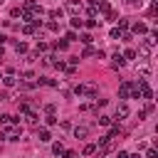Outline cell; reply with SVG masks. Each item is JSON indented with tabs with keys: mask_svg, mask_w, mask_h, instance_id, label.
<instances>
[{
	"mask_svg": "<svg viewBox=\"0 0 158 158\" xmlns=\"http://www.w3.org/2000/svg\"><path fill=\"white\" fill-rule=\"evenodd\" d=\"M74 94H77V96H96V84H94V81L77 84V86H74Z\"/></svg>",
	"mask_w": 158,
	"mask_h": 158,
	"instance_id": "cell-1",
	"label": "cell"
},
{
	"mask_svg": "<svg viewBox=\"0 0 158 158\" xmlns=\"http://www.w3.org/2000/svg\"><path fill=\"white\" fill-rule=\"evenodd\" d=\"M15 123H17V118L15 116H10V114H5V116H0V131H12L15 128Z\"/></svg>",
	"mask_w": 158,
	"mask_h": 158,
	"instance_id": "cell-2",
	"label": "cell"
},
{
	"mask_svg": "<svg viewBox=\"0 0 158 158\" xmlns=\"http://www.w3.org/2000/svg\"><path fill=\"white\" fill-rule=\"evenodd\" d=\"M128 116H131V109H128L123 101L116 104V114H114V118H116V121H123V118H128Z\"/></svg>",
	"mask_w": 158,
	"mask_h": 158,
	"instance_id": "cell-3",
	"label": "cell"
},
{
	"mask_svg": "<svg viewBox=\"0 0 158 158\" xmlns=\"http://www.w3.org/2000/svg\"><path fill=\"white\" fill-rule=\"evenodd\" d=\"M138 91H141L143 99H153V91H151V86H148L146 81H138Z\"/></svg>",
	"mask_w": 158,
	"mask_h": 158,
	"instance_id": "cell-4",
	"label": "cell"
},
{
	"mask_svg": "<svg viewBox=\"0 0 158 158\" xmlns=\"http://www.w3.org/2000/svg\"><path fill=\"white\" fill-rule=\"evenodd\" d=\"M128 94H131V81H123L118 86V99H128Z\"/></svg>",
	"mask_w": 158,
	"mask_h": 158,
	"instance_id": "cell-5",
	"label": "cell"
},
{
	"mask_svg": "<svg viewBox=\"0 0 158 158\" xmlns=\"http://www.w3.org/2000/svg\"><path fill=\"white\" fill-rule=\"evenodd\" d=\"M67 10L74 12V15H79V12H81V2H79V0H67Z\"/></svg>",
	"mask_w": 158,
	"mask_h": 158,
	"instance_id": "cell-6",
	"label": "cell"
},
{
	"mask_svg": "<svg viewBox=\"0 0 158 158\" xmlns=\"http://www.w3.org/2000/svg\"><path fill=\"white\" fill-rule=\"evenodd\" d=\"M74 136L77 138H86L89 136V126H74Z\"/></svg>",
	"mask_w": 158,
	"mask_h": 158,
	"instance_id": "cell-7",
	"label": "cell"
},
{
	"mask_svg": "<svg viewBox=\"0 0 158 158\" xmlns=\"http://www.w3.org/2000/svg\"><path fill=\"white\" fill-rule=\"evenodd\" d=\"M37 138H40L42 143H47V141H52V133H49L47 128H40V131H37Z\"/></svg>",
	"mask_w": 158,
	"mask_h": 158,
	"instance_id": "cell-8",
	"label": "cell"
},
{
	"mask_svg": "<svg viewBox=\"0 0 158 158\" xmlns=\"http://www.w3.org/2000/svg\"><path fill=\"white\" fill-rule=\"evenodd\" d=\"M94 7H96L99 12H109V10H111V5H109L106 0H96V5H94Z\"/></svg>",
	"mask_w": 158,
	"mask_h": 158,
	"instance_id": "cell-9",
	"label": "cell"
},
{
	"mask_svg": "<svg viewBox=\"0 0 158 158\" xmlns=\"http://www.w3.org/2000/svg\"><path fill=\"white\" fill-rule=\"evenodd\" d=\"M133 32H136V35H146V32H148V27H146L143 22H136V25H133Z\"/></svg>",
	"mask_w": 158,
	"mask_h": 158,
	"instance_id": "cell-10",
	"label": "cell"
},
{
	"mask_svg": "<svg viewBox=\"0 0 158 158\" xmlns=\"http://www.w3.org/2000/svg\"><path fill=\"white\" fill-rule=\"evenodd\" d=\"M67 47H69V42H67V40H57V42H54V49H59V52H64Z\"/></svg>",
	"mask_w": 158,
	"mask_h": 158,
	"instance_id": "cell-11",
	"label": "cell"
},
{
	"mask_svg": "<svg viewBox=\"0 0 158 158\" xmlns=\"http://www.w3.org/2000/svg\"><path fill=\"white\" fill-rule=\"evenodd\" d=\"M111 59H114V67H123V64H126V59H123V57H121L118 52H116V54H114Z\"/></svg>",
	"mask_w": 158,
	"mask_h": 158,
	"instance_id": "cell-12",
	"label": "cell"
},
{
	"mask_svg": "<svg viewBox=\"0 0 158 158\" xmlns=\"http://www.w3.org/2000/svg\"><path fill=\"white\" fill-rule=\"evenodd\" d=\"M2 84H5L7 89H10V86H15L17 81H15V77H12V74H7V77H2Z\"/></svg>",
	"mask_w": 158,
	"mask_h": 158,
	"instance_id": "cell-13",
	"label": "cell"
},
{
	"mask_svg": "<svg viewBox=\"0 0 158 158\" xmlns=\"http://www.w3.org/2000/svg\"><path fill=\"white\" fill-rule=\"evenodd\" d=\"M27 126H37V114L35 111H27Z\"/></svg>",
	"mask_w": 158,
	"mask_h": 158,
	"instance_id": "cell-14",
	"label": "cell"
},
{
	"mask_svg": "<svg viewBox=\"0 0 158 158\" xmlns=\"http://www.w3.org/2000/svg\"><path fill=\"white\" fill-rule=\"evenodd\" d=\"M15 52H17V54H25V52H27V44H25V42H15Z\"/></svg>",
	"mask_w": 158,
	"mask_h": 158,
	"instance_id": "cell-15",
	"label": "cell"
},
{
	"mask_svg": "<svg viewBox=\"0 0 158 158\" xmlns=\"http://www.w3.org/2000/svg\"><path fill=\"white\" fill-rule=\"evenodd\" d=\"M94 151H96V146H94V143H86L81 153H84V156H94Z\"/></svg>",
	"mask_w": 158,
	"mask_h": 158,
	"instance_id": "cell-16",
	"label": "cell"
},
{
	"mask_svg": "<svg viewBox=\"0 0 158 158\" xmlns=\"http://www.w3.org/2000/svg\"><path fill=\"white\" fill-rule=\"evenodd\" d=\"M91 54H96V49H94L91 44H86V47H84V52H81V57H91Z\"/></svg>",
	"mask_w": 158,
	"mask_h": 158,
	"instance_id": "cell-17",
	"label": "cell"
},
{
	"mask_svg": "<svg viewBox=\"0 0 158 158\" xmlns=\"http://www.w3.org/2000/svg\"><path fill=\"white\" fill-rule=\"evenodd\" d=\"M22 79H25V81H32V79H35V72H32V69H25V72H22Z\"/></svg>",
	"mask_w": 158,
	"mask_h": 158,
	"instance_id": "cell-18",
	"label": "cell"
},
{
	"mask_svg": "<svg viewBox=\"0 0 158 158\" xmlns=\"http://www.w3.org/2000/svg\"><path fill=\"white\" fill-rule=\"evenodd\" d=\"M52 153H54V156H62V153H64V146H62V143H54V146H52Z\"/></svg>",
	"mask_w": 158,
	"mask_h": 158,
	"instance_id": "cell-19",
	"label": "cell"
},
{
	"mask_svg": "<svg viewBox=\"0 0 158 158\" xmlns=\"http://www.w3.org/2000/svg\"><path fill=\"white\" fill-rule=\"evenodd\" d=\"M106 20H109V22H116V20H118V15H116L114 10H109V12H106Z\"/></svg>",
	"mask_w": 158,
	"mask_h": 158,
	"instance_id": "cell-20",
	"label": "cell"
},
{
	"mask_svg": "<svg viewBox=\"0 0 158 158\" xmlns=\"http://www.w3.org/2000/svg\"><path fill=\"white\" fill-rule=\"evenodd\" d=\"M35 30H37L35 25H25V27H22V32H25V35H35Z\"/></svg>",
	"mask_w": 158,
	"mask_h": 158,
	"instance_id": "cell-21",
	"label": "cell"
},
{
	"mask_svg": "<svg viewBox=\"0 0 158 158\" xmlns=\"http://www.w3.org/2000/svg\"><path fill=\"white\" fill-rule=\"evenodd\" d=\"M109 35H111V40H121V30H118V27H114Z\"/></svg>",
	"mask_w": 158,
	"mask_h": 158,
	"instance_id": "cell-22",
	"label": "cell"
},
{
	"mask_svg": "<svg viewBox=\"0 0 158 158\" xmlns=\"http://www.w3.org/2000/svg\"><path fill=\"white\" fill-rule=\"evenodd\" d=\"M52 64H54V67H57V69H59V72H64V69H67V64H64V62H62V59H54V62H52Z\"/></svg>",
	"mask_w": 158,
	"mask_h": 158,
	"instance_id": "cell-23",
	"label": "cell"
},
{
	"mask_svg": "<svg viewBox=\"0 0 158 158\" xmlns=\"http://www.w3.org/2000/svg\"><path fill=\"white\" fill-rule=\"evenodd\" d=\"M44 121H47V126H54V123H57V116H54V114H47Z\"/></svg>",
	"mask_w": 158,
	"mask_h": 158,
	"instance_id": "cell-24",
	"label": "cell"
},
{
	"mask_svg": "<svg viewBox=\"0 0 158 158\" xmlns=\"http://www.w3.org/2000/svg\"><path fill=\"white\" fill-rule=\"evenodd\" d=\"M116 136H121V128H118V126H114V128L109 131V138H116Z\"/></svg>",
	"mask_w": 158,
	"mask_h": 158,
	"instance_id": "cell-25",
	"label": "cell"
},
{
	"mask_svg": "<svg viewBox=\"0 0 158 158\" xmlns=\"http://www.w3.org/2000/svg\"><path fill=\"white\" fill-rule=\"evenodd\" d=\"M10 15H12V17H22V7H12Z\"/></svg>",
	"mask_w": 158,
	"mask_h": 158,
	"instance_id": "cell-26",
	"label": "cell"
},
{
	"mask_svg": "<svg viewBox=\"0 0 158 158\" xmlns=\"http://www.w3.org/2000/svg\"><path fill=\"white\" fill-rule=\"evenodd\" d=\"M47 30H52V32H57V30H59V25H57L54 20H49V22H47Z\"/></svg>",
	"mask_w": 158,
	"mask_h": 158,
	"instance_id": "cell-27",
	"label": "cell"
},
{
	"mask_svg": "<svg viewBox=\"0 0 158 158\" xmlns=\"http://www.w3.org/2000/svg\"><path fill=\"white\" fill-rule=\"evenodd\" d=\"M99 123H101V126H109V123H111V116H99Z\"/></svg>",
	"mask_w": 158,
	"mask_h": 158,
	"instance_id": "cell-28",
	"label": "cell"
},
{
	"mask_svg": "<svg viewBox=\"0 0 158 158\" xmlns=\"http://www.w3.org/2000/svg\"><path fill=\"white\" fill-rule=\"evenodd\" d=\"M81 25H84V20H79V15H77V17L72 20V27H81Z\"/></svg>",
	"mask_w": 158,
	"mask_h": 158,
	"instance_id": "cell-29",
	"label": "cell"
},
{
	"mask_svg": "<svg viewBox=\"0 0 158 158\" xmlns=\"http://www.w3.org/2000/svg\"><path fill=\"white\" fill-rule=\"evenodd\" d=\"M116 22H118V30H126L128 27V20H116Z\"/></svg>",
	"mask_w": 158,
	"mask_h": 158,
	"instance_id": "cell-30",
	"label": "cell"
},
{
	"mask_svg": "<svg viewBox=\"0 0 158 158\" xmlns=\"http://www.w3.org/2000/svg\"><path fill=\"white\" fill-rule=\"evenodd\" d=\"M49 17H62V7H59V10H52V12H49Z\"/></svg>",
	"mask_w": 158,
	"mask_h": 158,
	"instance_id": "cell-31",
	"label": "cell"
},
{
	"mask_svg": "<svg viewBox=\"0 0 158 158\" xmlns=\"http://www.w3.org/2000/svg\"><path fill=\"white\" fill-rule=\"evenodd\" d=\"M64 40H67V42H74V40H77V35H74V32H67V37H64Z\"/></svg>",
	"mask_w": 158,
	"mask_h": 158,
	"instance_id": "cell-32",
	"label": "cell"
},
{
	"mask_svg": "<svg viewBox=\"0 0 158 158\" xmlns=\"http://www.w3.org/2000/svg\"><path fill=\"white\" fill-rule=\"evenodd\" d=\"M81 42L84 44H91V35H81Z\"/></svg>",
	"mask_w": 158,
	"mask_h": 158,
	"instance_id": "cell-33",
	"label": "cell"
},
{
	"mask_svg": "<svg viewBox=\"0 0 158 158\" xmlns=\"http://www.w3.org/2000/svg\"><path fill=\"white\" fill-rule=\"evenodd\" d=\"M146 158H158V153H156L153 148H148V153H146Z\"/></svg>",
	"mask_w": 158,
	"mask_h": 158,
	"instance_id": "cell-34",
	"label": "cell"
},
{
	"mask_svg": "<svg viewBox=\"0 0 158 158\" xmlns=\"http://www.w3.org/2000/svg\"><path fill=\"white\" fill-rule=\"evenodd\" d=\"M64 158H77V153L74 151H64Z\"/></svg>",
	"mask_w": 158,
	"mask_h": 158,
	"instance_id": "cell-35",
	"label": "cell"
},
{
	"mask_svg": "<svg viewBox=\"0 0 158 158\" xmlns=\"http://www.w3.org/2000/svg\"><path fill=\"white\" fill-rule=\"evenodd\" d=\"M118 158H128V153L126 151H118Z\"/></svg>",
	"mask_w": 158,
	"mask_h": 158,
	"instance_id": "cell-36",
	"label": "cell"
},
{
	"mask_svg": "<svg viewBox=\"0 0 158 158\" xmlns=\"http://www.w3.org/2000/svg\"><path fill=\"white\" fill-rule=\"evenodd\" d=\"M128 2H131V5H141V0H128Z\"/></svg>",
	"mask_w": 158,
	"mask_h": 158,
	"instance_id": "cell-37",
	"label": "cell"
},
{
	"mask_svg": "<svg viewBox=\"0 0 158 158\" xmlns=\"http://www.w3.org/2000/svg\"><path fill=\"white\" fill-rule=\"evenodd\" d=\"M0 62H2V49H0Z\"/></svg>",
	"mask_w": 158,
	"mask_h": 158,
	"instance_id": "cell-38",
	"label": "cell"
},
{
	"mask_svg": "<svg viewBox=\"0 0 158 158\" xmlns=\"http://www.w3.org/2000/svg\"><path fill=\"white\" fill-rule=\"evenodd\" d=\"M0 79H2V77H0Z\"/></svg>",
	"mask_w": 158,
	"mask_h": 158,
	"instance_id": "cell-39",
	"label": "cell"
}]
</instances>
